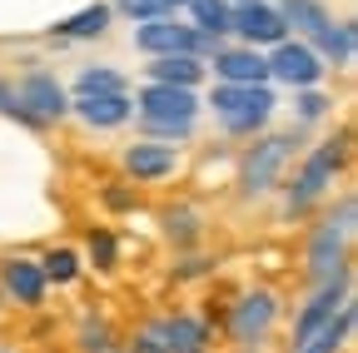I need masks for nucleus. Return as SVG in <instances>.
Returning <instances> with one entry per match:
<instances>
[{
	"label": "nucleus",
	"mask_w": 358,
	"mask_h": 353,
	"mask_svg": "<svg viewBox=\"0 0 358 353\" xmlns=\"http://www.w3.org/2000/svg\"><path fill=\"white\" fill-rule=\"evenodd\" d=\"M209 105L219 115V124L229 129V135H254L264 129V120L274 115V90L268 85H214L209 90Z\"/></svg>",
	"instance_id": "nucleus-1"
},
{
	"label": "nucleus",
	"mask_w": 358,
	"mask_h": 353,
	"mask_svg": "<svg viewBox=\"0 0 358 353\" xmlns=\"http://www.w3.org/2000/svg\"><path fill=\"white\" fill-rule=\"evenodd\" d=\"M134 45L145 55H204V50H219V40H204L194 25L174 20V15H155V20H140Z\"/></svg>",
	"instance_id": "nucleus-2"
},
{
	"label": "nucleus",
	"mask_w": 358,
	"mask_h": 353,
	"mask_svg": "<svg viewBox=\"0 0 358 353\" xmlns=\"http://www.w3.org/2000/svg\"><path fill=\"white\" fill-rule=\"evenodd\" d=\"M353 234V199H343L338 204V214H329L319 229H313V244H308V269H313V279H334L338 269H343V239Z\"/></svg>",
	"instance_id": "nucleus-3"
},
{
	"label": "nucleus",
	"mask_w": 358,
	"mask_h": 353,
	"mask_svg": "<svg viewBox=\"0 0 358 353\" xmlns=\"http://www.w3.org/2000/svg\"><path fill=\"white\" fill-rule=\"evenodd\" d=\"M338 164H343V145H319L308 159H303V169H299V180L289 185V214H303L313 199H319L329 185H334V174H338Z\"/></svg>",
	"instance_id": "nucleus-4"
},
{
	"label": "nucleus",
	"mask_w": 358,
	"mask_h": 353,
	"mask_svg": "<svg viewBox=\"0 0 358 353\" xmlns=\"http://www.w3.org/2000/svg\"><path fill=\"white\" fill-rule=\"evenodd\" d=\"M324 70H329V65L319 60V50L303 45V40H279L274 55H268V75L284 80V85H294V90H308V85H319Z\"/></svg>",
	"instance_id": "nucleus-5"
},
{
	"label": "nucleus",
	"mask_w": 358,
	"mask_h": 353,
	"mask_svg": "<svg viewBox=\"0 0 358 353\" xmlns=\"http://www.w3.org/2000/svg\"><path fill=\"white\" fill-rule=\"evenodd\" d=\"M294 154V135H268L244 154V194H264Z\"/></svg>",
	"instance_id": "nucleus-6"
},
{
	"label": "nucleus",
	"mask_w": 358,
	"mask_h": 353,
	"mask_svg": "<svg viewBox=\"0 0 358 353\" xmlns=\"http://www.w3.org/2000/svg\"><path fill=\"white\" fill-rule=\"evenodd\" d=\"M140 120H199V95L189 85H145L140 90Z\"/></svg>",
	"instance_id": "nucleus-7"
},
{
	"label": "nucleus",
	"mask_w": 358,
	"mask_h": 353,
	"mask_svg": "<svg viewBox=\"0 0 358 353\" xmlns=\"http://www.w3.org/2000/svg\"><path fill=\"white\" fill-rule=\"evenodd\" d=\"M343 303H348V274L338 269L334 279H324V284H319V294H313V298L299 308V319H294V343H303L313 329H324Z\"/></svg>",
	"instance_id": "nucleus-8"
},
{
	"label": "nucleus",
	"mask_w": 358,
	"mask_h": 353,
	"mask_svg": "<svg viewBox=\"0 0 358 353\" xmlns=\"http://www.w3.org/2000/svg\"><path fill=\"white\" fill-rule=\"evenodd\" d=\"M229 30H239L249 45H279V40H289V25L279 15V6H268V0H259V6H234V20Z\"/></svg>",
	"instance_id": "nucleus-9"
},
{
	"label": "nucleus",
	"mask_w": 358,
	"mask_h": 353,
	"mask_svg": "<svg viewBox=\"0 0 358 353\" xmlns=\"http://www.w3.org/2000/svg\"><path fill=\"white\" fill-rule=\"evenodd\" d=\"M274 314H279V303H274V294H244L239 303H234V319H229V333H234V343H244V348H254L268 329H274Z\"/></svg>",
	"instance_id": "nucleus-10"
},
{
	"label": "nucleus",
	"mask_w": 358,
	"mask_h": 353,
	"mask_svg": "<svg viewBox=\"0 0 358 353\" xmlns=\"http://www.w3.org/2000/svg\"><path fill=\"white\" fill-rule=\"evenodd\" d=\"M70 110L85 120V124H95V129H115L134 115V100L124 90H80L70 100Z\"/></svg>",
	"instance_id": "nucleus-11"
},
{
	"label": "nucleus",
	"mask_w": 358,
	"mask_h": 353,
	"mask_svg": "<svg viewBox=\"0 0 358 353\" xmlns=\"http://www.w3.org/2000/svg\"><path fill=\"white\" fill-rule=\"evenodd\" d=\"M20 105L45 124V120H60L65 110H70V100H65V90H60V80L55 75H45V70H35V75H25L20 80Z\"/></svg>",
	"instance_id": "nucleus-12"
},
{
	"label": "nucleus",
	"mask_w": 358,
	"mask_h": 353,
	"mask_svg": "<svg viewBox=\"0 0 358 353\" xmlns=\"http://www.w3.org/2000/svg\"><path fill=\"white\" fill-rule=\"evenodd\" d=\"M214 75L224 85H268V55L249 50H214Z\"/></svg>",
	"instance_id": "nucleus-13"
},
{
	"label": "nucleus",
	"mask_w": 358,
	"mask_h": 353,
	"mask_svg": "<svg viewBox=\"0 0 358 353\" xmlns=\"http://www.w3.org/2000/svg\"><path fill=\"white\" fill-rule=\"evenodd\" d=\"M0 284H6V294L25 308L45 303V274H40V264L35 259H6L0 264Z\"/></svg>",
	"instance_id": "nucleus-14"
},
{
	"label": "nucleus",
	"mask_w": 358,
	"mask_h": 353,
	"mask_svg": "<svg viewBox=\"0 0 358 353\" xmlns=\"http://www.w3.org/2000/svg\"><path fill=\"white\" fill-rule=\"evenodd\" d=\"M124 169L140 185H155V180H164V174H174V145H155V140L129 145L124 150Z\"/></svg>",
	"instance_id": "nucleus-15"
},
{
	"label": "nucleus",
	"mask_w": 358,
	"mask_h": 353,
	"mask_svg": "<svg viewBox=\"0 0 358 353\" xmlns=\"http://www.w3.org/2000/svg\"><path fill=\"white\" fill-rule=\"evenodd\" d=\"M155 329H159V338H164L169 353H209V329H204L199 319L174 314V319H164V324H155Z\"/></svg>",
	"instance_id": "nucleus-16"
},
{
	"label": "nucleus",
	"mask_w": 358,
	"mask_h": 353,
	"mask_svg": "<svg viewBox=\"0 0 358 353\" xmlns=\"http://www.w3.org/2000/svg\"><path fill=\"white\" fill-rule=\"evenodd\" d=\"M348 333H353V303H343L324 329H313L303 343H294V353H338L348 343Z\"/></svg>",
	"instance_id": "nucleus-17"
},
{
	"label": "nucleus",
	"mask_w": 358,
	"mask_h": 353,
	"mask_svg": "<svg viewBox=\"0 0 358 353\" xmlns=\"http://www.w3.org/2000/svg\"><path fill=\"white\" fill-rule=\"evenodd\" d=\"M313 40H319V45H313V50H319V60H329V65H353V50H358V30H353V20H338V25L329 20Z\"/></svg>",
	"instance_id": "nucleus-18"
},
{
	"label": "nucleus",
	"mask_w": 358,
	"mask_h": 353,
	"mask_svg": "<svg viewBox=\"0 0 358 353\" xmlns=\"http://www.w3.org/2000/svg\"><path fill=\"white\" fill-rule=\"evenodd\" d=\"M150 80L155 85H194L204 80V60L199 55H155V65H150Z\"/></svg>",
	"instance_id": "nucleus-19"
},
{
	"label": "nucleus",
	"mask_w": 358,
	"mask_h": 353,
	"mask_svg": "<svg viewBox=\"0 0 358 353\" xmlns=\"http://www.w3.org/2000/svg\"><path fill=\"white\" fill-rule=\"evenodd\" d=\"M189 15H194V30L204 40H219V35H229L234 6H229V0H189Z\"/></svg>",
	"instance_id": "nucleus-20"
},
{
	"label": "nucleus",
	"mask_w": 358,
	"mask_h": 353,
	"mask_svg": "<svg viewBox=\"0 0 358 353\" xmlns=\"http://www.w3.org/2000/svg\"><path fill=\"white\" fill-rule=\"evenodd\" d=\"M110 30V6H85V10H75L70 20H60V35L65 40H90V35H105Z\"/></svg>",
	"instance_id": "nucleus-21"
},
{
	"label": "nucleus",
	"mask_w": 358,
	"mask_h": 353,
	"mask_svg": "<svg viewBox=\"0 0 358 353\" xmlns=\"http://www.w3.org/2000/svg\"><path fill=\"white\" fill-rule=\"evenodd\" d=\"M279 15H284V25H294V30H303V35H319V30L329 25V10L319 6V0H284Z\"/></svg>",
	"instance_id": "nucleus-22"
},
{
	"label": "nucleus",
	"mask_w": 358,
	"mask_h": 353,
	"mask_svg": "<svg viewBox=\"0 0 358 353\" xmlns=\"http://www.w3.org/2000/svg\"><path fill=\"white\" fill-rule=\"evenodd\" d=\"M40 274H45V284H70L80 274V254L75 249H50L40 259Z\"/></svg>",
	"instance_id": "nucleus-23"
},
{
	"label": "nucleus",
	"mask_w": 358,
	"mask_h": 353,
	"mask_svg": "<svg viewBox=\"0 0 358 353\" xmlns=\"http://www.w3.org/2000/svg\"><path fill=\"white\" fill-rule=\"evenodd\" d=\"M164 234L174 244H194L199 239V214L194 209H164Z\"/></svg>",
	"instance_id": "nucleus-24"
},
{
	"label": "nucleus",
	"mask_w": 358,
	"mask_h": 353,
	"mask_svg": "<svg viewBox=\"0 0 358 353\" xmlns=\"http://www.w3.org/2000/svg\"><path fill=\"white\" fill-rule=\"evenodd\" d=\"M145 135L155 145H169V140H189L194 135V120H145Z\"/></svg>",
	"instance_id": "nucleus-25"
},
{
	"label": "nucleus",
	"mask_w": 358,
	"mask_h": 353,
	"mask_svg": "<svg viewBox=\"0 0 358 353\" xmlns=\"http://www.w3.org/2000/svg\"><path fill=\"white\" fill-rule=\"evenodd\" d=\"M80 348L85 353H110V329L100 319H85L80 324Z\"/></svg>",
	"instance_id": "nucleus-26"
},
{
	"label": "nucleus",
	"mask_w": 358,
	"mask_h": 353,
	"mask_svg": "<svg viewBox=\"0 0 358 353\" xmlns=\"http://www.w3.org/2000/svg\"><path fill=\"white\" fill-rule=\"evenodd\" d=\"M0 115H6V120H20V124H30V129L40 124V120H35V115H30V110L20 105V95L10 90V85H6V80H0Z\"/></svg>",
	"instance_id": "nucleus-27"
},
{
	"label": "nucleus",
	"mask_w": 358,
	"mask_h": 353,
	"mask_svg": "<svg viewBox=\"0 0 358 353\" xmlns=\"http://www.w3.org/2000/svg\"><path fill=\"white\" fill-rule=\"evenodd\" d=\"M115 234H105V229H95L90 234V259H95V269H115Z\"/></svg>",
	"instance_id": "nucleus-28"
},
{
	"label": "nucleus",
	"mask_w": 358,
	"mask_h": 353,
	"mask_svg": "<svg viewBox=\"0 0 358 353\" xmlns=\"http://www.w3.org/2000/svg\"><path fill=\"white\" fill-rule=\"evenodd\" d=\"M80 90H124V80L115 70L95 65V70H80Z\"/></svg>",
	"instance_id": "nucleus-29"
},
{
	"label": "nucleus",
	"mask_w": 358,
	"mask_h": 353,
	"mask_svg": "<svg viewBox=\"0 0 358 353\" xmlns=\"http://www.w3.org/2000/svg\"><path fill=\"white\" fill-rule=\"evenodd\" d=\"M120 10H124L134 25H140V20H155V15H169L164 0H120Z\"/></svg>",
	"instance_id": "nucleus-30"
},
{
	"label": "nucleus",
	"mask_w": 358,
	"mask_h": 353,
	"mask_svg": "<svg viewBox=\"0 0 358 353\" xmlns=\"http://www.w3.org/2000/svg\"><path fill=\"white\" fill-rule=\"evenodd\" d=\"M319 115H329V95H319L308 85V90L299 95V120H319Z\"/></svg>",
	"instance_id": "nucleus-31"
},
{
	"label": "nucleus",
	"mask_w": 358,
	"mask_h": 353,
	"mask_svg": "<svg viewBox=\"0 0 358 353\" xmlns=\"http://www.w3.org/2000/svg\"><path fill=\"white\" fill-rule=\"evenodd\" d=\"M129 353H169V348H164V338H159V329H145L140 338H134V348H129Z\"/></svg>",
	"instance_id": "nucleus-32"
},
{
	"label": "nucleus",
	"mask_w": 358,
	"mask_h": 353,
	"mask_svg": "<svg viewBox=\"0 0 358 353\" xmlns=\"http://www.w3.org/2000/svg\"><path fill=\"white\" fill-rule=\"evenodd\" d=\"M105 204H110V209H129L134 194H124V189H105Z\"/></svg>",
	"instance_id": "nucleus-33"
},
{
	"label": "nucleus",
	"mask_w": 358,
	"mask_h": 353,
	"mask_svg": "<svg viewBox=\"0 0 358 353\" xmlns=\"http://www.w3.org/2000/svg\"><path fill=\"white\" fill-rule=\"evenodd\" d=\"M179 6H189V0H164V10H169V15H174Z\"/></svg>",
	"instance_id": "nucleus-34"
},
{
	"label": "nucleus",
	"mask_w": 358,
	"mask_h": 353,
	"mask_svg": "<svg viewBox=\"0 0 358 353\" xmlns=\"http://www.w3.org/2000/svg\"><path fill=\"white\" fill-rule=\"evenodd\" d=\"M229 6H259V0H229Z\"/></svg>",
	"instance_id": "nucleus-35"
}]
</instances>
